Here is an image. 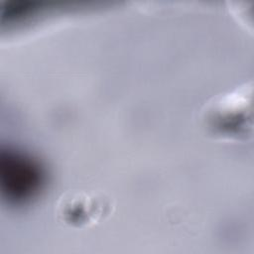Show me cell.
I'll use <instances>...</instances> for the list:
<instances>
[{
	"mask_svg": "<svg viewBox=\"0 0 254 254\" xmlns=\"http://www.w3.org/2000/svg\"><path fill=\"white\" fill-rule=\"evenodd\" d=\"M252 82L211 97L199 112L204 132L217 140L243 141L252 135Z\"/></svg>",
	"mask_w": 254,
	"mask_h": 254,
	"instance_id": "6da1fadb",
	"label": "cell"
},
{
	"mask_svg": "<svg viewBox=\"0 0 254 254\" xmlns=\"http://www.w3.org/2000/svg\"><path fill=\"white\" fill-rule=\"evenodd\" d=\"M1 190L8 200L23 203L35 197L45 182L41 165L26 155L8 151L0 163Z\"/></svg>",
	"mask_w": 254,
	"mask_h": 254,
	"instance_id": "7a4b0ae2",
	"label": "cell"
},
{
	"mask_svg": "<svg viewBox=\"0 0 254 254\" xmlns=\"http://www.w3.org/2000/svg\"><path fill=\"white\" fill-rule=\"evenodd\" d=\"M111 199L94 190H68L56 202L57 219L73 228H85L100 222L111 212Z\"/></svg>",
	"mask_w": 254,
	"mask_h": 254,
	"instance_id": "3957f363",
	"label": "cell"
}]
</instances>
